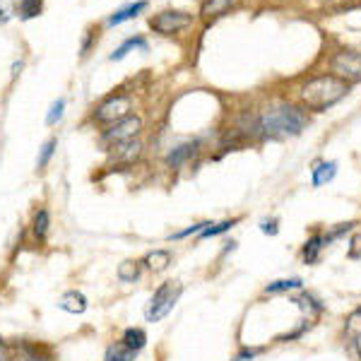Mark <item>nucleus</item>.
<instances>
[{"instance_id": "f257e3e1", "label": "nucleus", "mask_w": 361, "mask_h": 361, "mask_svg": "<svg viewBox=\"0 0 361 361\" xmlns=\"http://www.w3.org/2000/svg\"><path fill=\"white\" fill-rule=\"evenodd\" d=\"M306 123H308V116L292 104L272 106V109H267L265 114L261 116V130L267 137H274V140L299 135L306 128Z\"/></svg>"}, {"instance_id": "f03ea898", "label": "nucleus", "mask_w": 361, "mask_h": 361, "mask_svg": "<svg viewBox=\"0 0 361 361\" xmlns=\"http://www.w3.org/2000/svg\"><path fill=\"white\" fill-rule=\"evenodd\" d=\"M347 91L349 85L342 78H337V75H320V78L311 80L308 85H303L301 101L311 111H325L337 104L340 99H344Z\"/></svg>"}, {"instance_id": "7ed1b4c3", "label": "nucleus", "mask_w": 361, "mask_h": 361, "mask_svg": "<svg viewBox=\"0 0 361 361\" xmlns=\"http://www.w3.org/2000/svg\"><path fill=\"white\" fill-rule=\"evenodd\" d=\"M181 292H183L181 284L164 282L155 292V297H152L150 306H147V311H145V318L150 320V323H157V320H161L164 316H169V311L176 306V301H179Z\"/></svg>"}, {"instance_id": "20e7f679", "label": "nucleus", "mask_w": 361, "mask_h": 361, "mask_svg": "<svg viewBox=\"0 0 361 361\" xmlns=\"http://www.w3.org/2000/svg\"><path fill=\"white\" fill-rule=\"evenodd\" d=\"M130 109H133L130 96L128 94H118V96H111L109 101H104V104L94 111V118H96V123H106V125L111 123L114 125V123H118V121L128 118Z\"/></svg>"}, {"instance_id": "39448f33", "label": "nucleus", "mask_w": 361, "mask_h": 361, "mask_svg": "<svg viewBox=\"0 0 361 361\" xmlns=\"http://www.w3.org/2000/svg\"><path fill=\"white\" fill-rule=\"evenodd\" d=\"M333 70L344 82H361V53L357 51H342L333 58Z\"/></svg>"}, {"instance_id": "423d86ee", "label": "nucleus", "mask_w": 361, "mask_h": 361, "mask_svg": "<svg viewBox=\"0 0 361 361\" xmlns=\"http://www.w3.org/2000/svg\"><path fill=\"white\" fill-rule=\"evenodd\" d=\"M191 22H193V17L188 12L166 10V12H159L150 19V27L155 29L157 34H176V32H181V29H186Z\"/></svg>"}, {"instance_id": "0eeeda50", "label": "nucleus", "mask_w": 361, "mask_h": 361, "mask_svg": "<svg viewBox=\"0 0 361 361\" xmlns=\"http://www.w3.org/2000/svg\"><path fill=\"white\" fill-rule=\"evenodd\" d=\"M142 130V118L140 116H128V118L114 123L104 133V145H121V142L135 140V135Z\"/></svg>"}, {"instance_id": "6e6552de", "label": "nucleus", "mask_w": 361, "mask_h": 361, "mask_svg": "<svg viewBox=\"0 0 361 361\" xmlns=\"http://www.w3.org/2000/svg\"><path fill=\"white\" fill-rule=\"evenodd\" d=\"M63 311H68V313H85L87 311V297H85L82 292H68V294H63V299H60V303H58Z\"/></svg>"}, {"instance_id": "1a4fd4ad", "label": "nucleus", "mask_w": 361, "mask_h": 361, "mask_svg": "<svg viewBox=\"0 0 361 361\" xmlns=\"http://www.w3.org/2000/svg\"><path fill=\"white\" fill-rule=\"evenodd\" d=\"M121 344H123L128 352L137 354L147 344V333L142 328H128L123 333V340H121Z\"/></svg>"}, {"instance_id": "9d476101", "label": "nucleus", "mask_w": 361, "mask_h": 361, "mask_svg": "<svg viewBox=\"0 0 361 361\" xmlns=\"http://www.w3.org/2000/svg\"><path fill=\"white\" fill-rule=\"evenodd\" d=\"M195 150H197L195 142H183V145H179L176 150L169 152V157H166V164L176 169V166H181L186 159H191V157L195 155Z\"/></svg>"}, {"instance_id": "9b49d317", "label": "nucleus", "mask_w": 361, "mask_h": 361, "mask_svg": "<svg viewBox=\"0 0 361 361\" xmlns=\"http://www.w3.org/2000/svg\"><path fill=\"white\" fill-rule=\"evenodd\" d=\"M234 3H236V0H205L200 8V15L205 19H215L220 17V15H224Z\"/></svg>"}, {"instance_id": "f8f14e48", "label": "nucleus", "mask_w": 361, "mask_h": 361, "mask_svg": "<svg viewBox=\"0 0 361 361\" xmlns=\"http://www.w3.org/2000/svg\"><path fill=\"white\" fill-rule=\"evenodd\" d=\"M116 150V159L118 161H133L140 157V150H142V145L137 140H128V142H121V145H116L114 147Z\"/></svg>"}, {"instance_id": "ddd939ff", "label": "nucleus", "mask_w": 361, "mask_h": 361, "mask_svg": "<svg viewBox=\"0 0 361 361\" xmlns=\"http://www.w3.org/2000/svg\"><path fill=\"white\" fill-rule=\"evenodd\" d=\"M323 246H325V241H323V236H320V234H316V236L308 238L306 246H303V253H301L303 263H306V265H313V263L318 261V256H320V251H323Z\"/></svg>"}, {"instance_id": "4468645a", "label": "nucleus", "mask_w": 361, "mask_h": 361, "mask_svg": "<svg viewBox=\"0 0 361 361\" xmlns=\"http://www.w3.org/2000/svg\"><path fill=\"white\" fill-rule=\"evenodd\" d=\"M145 265L155 272L166 270V265H171V253L169 251H152L145 256Z\"/></svg>"}, {"instance_id": "2eb2a0df", "label": "nucleus", "mask_w": 361, "mask_h": 361, "mask_svg": "<svg viewBox=\"0 0 361 361\" xmlns=\"http://www.w3.org/2000/svg\"><path fill=\"white\" fill-rule=\"evenodd\" d=\"M145 8H147L145 0H137V3L128 5V8L118 10V12H116L114 17H109V24H111V27H114V24H121V22H125V19H133V17H137V15H140Z\"/></svg>"}, {"instance_id": "dca6fc26", "label": "nucleus", "mask_w": 361, "mask_h": 361, "mask_svg": "<svg viewBox=\"0 0 361 361\" xmlns=\"http://www.w3.org/2000/svg\"><path fill=\"white\" fill-rule=\"evenodd\" d=\"M335 174H337V164L335 161H323L313 169V186H323V183L333 181Z\"/></svg>"}, {"instance_id": "f3484780", "label": "nucleus", "mask_w": 361, "mask_h": 361, "mask_svg": "<svg viewBox=\"0 0 361 361\" xmlns=\"http://www.w3.org/2000/svg\"><path fill=\"white\" fill-rule=\"evenodd\" d=\"M42 8H44V0H19L17 15L22 19H32L42 15Z\"/></svg>"}, {"instance_id": "a211bd4d", "label": "nucleus", "mask_w": 361, "mask_h": 361, "mask_svg": "<svg viewBox=\"0 0 361 361\" xmlns=\"http://www.w3.org/2000/svg\"><path fill=\"white\" fill-rule=\"evenodd\" d=\"M301 279L294 277V279H277V282L267 284L265 292L267 294H282V292H294V289H301Z\"/></svg>"}, {"instance_id": "6ab92c4d", "label": "nucleus", "mask_w": 361, "mask_h": 361, "mask_svg": "<svg viewBox=\"0 0 361 361\" xmlns=\"http://www.w3.org/2000/svg\"><path fill=\"white\" fill-rule=\"evenodd\" d=\"M137 277H140V263L125 261V263H121V265H118V279H121V282L130 284V282H135Z\"/></svg>"}, {"instance_id": "aec40b11", "label": "nucleus", "mask_w": 361, "mask_h": 361, "mask_svg": "<svg viewBox=\"0 0 361 361\" xmlns=\"http://www.w3.org/2000/svg\"><path fill=\"white\" fill-rule=\"evenodd\" d=\"M34 236L39 238V241H44L46 234H49V227H51V217H49V210H39L37 215H34Z\"/></svg>"}, {"instance_id": "412c9836", "label": "nucleus", "mask_w": 361, "mask_h": 361, "mask_svg": "<svg viewBox=\"0 0 361 361\" xmlns=\"http://www.w3.org/2000/svg\"><path fill=\"white\" fill-rule=\"evenodd\" d=\"M130 49H142L145 51L147 49V42L142 37H135V39H128L121 49H116L114 53H111V60H121V58H125V53H128Z\"/></svg>"}, {"instance_id": "4be33fe9", "label": "nucleus", "mask_w": 361, "mask_h": 361, "mask_svg": "<svg viewBox=\"0 0 361 361\" xmlns=\"http://www.w3.org/2000/svg\"><path fill=\"white\" fill-rule=\"evenodd\" d=\"M135 354L128 352V349L123 347V344H111L109 349H106V357L104 361H130Z\"/></svg>"}, {"instance_id": "5701e85b", "label": "nucleus", "mask_w": 361, "mask_h": 361, "mask_svg": "<svg viewBox=\"0 0 361 361\" xmlns=\"http://www.w3.org/2000/svg\"><path fill=\"white\" fill-rule=\"evenodd\" d=\"M347 335L352 340H359L361 337V308H357V311L349 313V318H347Z\"/></svg>"}, {"instance_id": "b1692460", "label": "nucleus", "mask_w": 361, "mask_h": 361, "mask_svg": "<svg viewBox=\"0 0 361 361\" xmlns=\"http://www.w3.org/2000/svg\"><path fill=\"white\" fill-rule=\"evenodd\" d=\"M234 224H236V220H227V222H222V224H207L205 229H202L200 231V236L202 238H210V236H217V234H224V231H229V229H231Z\"/></svg>"}, {"instance_id": "393cba45", "label": "nucleus", "mask_w": 361, "mask_h": 361, "mask_svg": "<svg viewBox=\"0 0 361 361\" xmlns=\"http://www.w3.org/2000/svg\"><path fill=\"white\" fill-rule=\"evenodd\" d=\"M55 147H58V140H55V137H51V140L42 147V155H39V161H37L39 169H44V166L49 164V159H51V157H53Z\"/></svg>"}, {"instance_id": "a878e982", "label": "nucleus", "mask_w": 361, "mask_h": 361, "mask_svg": "<svg viewBox=\"0 0 361 361\" xmlns=\"http://www.w3.org/2000/svg\"><path fill=\"white\" fill-rule=\"evenodd\" d=\"M63 109H65V99H58L53 106H51L49 116H46V123H49V125H55V123H58V121L63 118Z\"/></svg>"}, {"instance_id": "bb28decb", "label": "nucleus", "mask_w": 361, "mask_h": 361, "mask_svg": "<svg viewBox=\"0 0 361 361\" xmlns=\"http://www.w3.org/2000/svg\"><path fill=\"white\" fill-rule=\"evenodd\" d=\"M352 227H354L352 222H349V224H337V229H333V231H330V234H325V236H323V241H325V243L335 241V238H337V236H342V234H347Z\"/></svg>"}, {"instance_id": "cd10ccee", "label": "nucleus", "mask_w": 361, "mask_h": 361, "mask_svg": "<svg viewBox=\"0 0 361 361\" xmlns=\"http://www.w3.org/2000/svg\"><path fill=\"white\" fill-rule=\"evenodd\" d=\"M347 256L352 258V261L361 258V234H354V236H352V248H349Z\"/></svg>"}, {"instance_id": "c85d7f7f", "label": "nucleus", "mask_w": 361, "mask_h": 361, "mask_svg": "<svg viewBox=\"0 0 361 361\" xmlns=\"http://www.w3.org/2000/svg\"><path fill=\"white\" fill-rule=\"evenodd\" d=\"M12 17V3L10 0H0V22H8Z\"/></svg>"}, {"instance_id": "c756f323", "label": "nucleus", "mask_w": 361, "mask_h": 361, "mask_svg": "<svg viewBox=\"0 0 361 361\" xmlns=\"http://www.w3.org/2000/svg\"><path fill=\"white\" fill-rule=\"evenodd\" d=\"M207 224H210V222H200V224H193L191 229H186V231L174 234V238H186V236H191V234H200Z\"/></svg>"}, {"instance_id": "7c9ffc66", "label": "nucleus", "mask_w": 361, "mask_h": 361, "mask_svg": "<svg viewBox=\"0 0 361 361\" xmlns=\"http://www.w3.org/2000/svg\"><path fill=\"white\" fill-rule=\"evenodd\" d=\"M261 229H263V234H270V236H274V234H277L279 231V229H277V222H274V220H270V222H263V224H261Z\"/></svg>"}, {"instance_id": "2f4dec72", "label": "nucleus", "mask_w": 361, "mask_h": 361, "mask_svg": "<svg viewBox=\"0 0 361 361\" xmlns=\"http://www.w3.org/2000/svg\"><path fill=\"white\" fill-rule=\"evenodd\" d=\"M258 354V349H241V354L236 357V361H246V359H253Z\"/></svg>"}, {"instance_id": "473e14b6", "label": "nucleus", "mask_w": 361, "mask_h": 361, "mask_svg": "<svg viewBox=\"0 0 361 361\" xmlns=\"http://www.w3.org/2000/svg\"><path fill=\"white\" fill-rule=\"evenodd\" d=\"M0 361H8V344L0 340Z\"/></svg>"}, {"instance_id": "72a5a7b5", "label": "nucleus", "mask_w": 361, "mask_h": 361, "mask_svg": "<svg viewBox=\"0 0 361 361\" xmlns=\"http://www.w3.org/2000/svg\"><path fill=\"white\" fill-rule=\"evenodd\" d=\"M22 361H51V359H46V357H39V354H27Z\"/></svg>"}]
</instances>
